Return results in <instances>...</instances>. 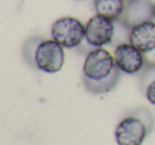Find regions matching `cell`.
Masks as SVG:
<instances>
[{
    "instance_id": "ba28073f",
    "label": "cell",
    "mask_w": 155,
    "mask_h": 145,
    "mask_svg": "<svg viewBox=\"0 0 155 145\" xmlns=\"http://www.w3.org/2000/svg\"><path fill=\"white\" fill-rule=\"evenodd\" d=\"M130 43L143 54L155 50V22H142L132 28Z\"/></svg>"
},
{
    "instance_id": "5bb4252c",
    "label": "cell",
    "mask_w": 155,
    "mask_h": 145,
    "mask_svg": "<svg viewBox=\"0 0 155 145\" xmlns=\"http://www.w3.org/2000/svg\"><path fill=\"white\" fill-rule=\"evenodd\" d=\"M125 1H127V0H125Z\"/></svg>"
},
{
    "instance_id": "3957f363",
    "label": "cell",
    "mask_w": 155,
    "mask_h": 145,
    "mask_svg": "<svg viewBox=\"0 0 155 145\" xmlns=\"http://www.w3.org/2000/svg\"><path fill=\"white\" fill-rule=\"evenodd\" d=\"M51 38L66 49L78 48L85 39V24L72 16H64L52 24Z\"/></svg>"
},
{
    "instance_id": "8fae6325",
    "label": "cell",
    "mask_w": 155,
    "mask_h": 145,
    "mask_svg": "<svg viewBox=\"0 0 155 145\" xmlns=\"http://www.w3.org/2000/svg\"><path fill=\"white\" fill-rule=\"evenodd\" d=\"M43 40L41 37H32V38L28 39V40L25 43L24 46V56L26 58V60L29 63V64L32 66V63H33V56H34V52L36 47L38 46V44Z\"/></svg>"
},
{
    "instance_id": "9c48e42d",
    "label": "cell",
    "mask_w": 155,
    "mask_h": 145,
    "mask_svg": "<svg viewBox=\"0 0 155 145\" xmlns=\"http://www.w3.org/2000/svg\"><path fill=\"white\" fill-rule=\"evenodd\" d=\"M125 0H94L97 14L115 20L122 16Z\"/></svg>"
},
{
    "instance_id": "4fadbf2b",
    "label": "cell",
    "mask_w": 155,
    "mask_h": 145,
    "mask_svg": "<svg viewBox=\"0 0 155 145\" xmlns=\"http://www.w3.org/2000/svg\"><path fill=\"white\" fill-rule=\"evenodd\" d=\"M144 95H146L147 100L149 101L150 104L155 106V79L152 81L146 88L143 89Z\"/></svg>"
},
{
    "instance_id": "7a4b0ae2",
    "label": "cell",
    "mask_w": 155,
    "mask_h": 145,
    "mask_svg": "<svg viewBox=\"0 0 155 145\" xmlns=\"http://www.w3.org/2000/svg\"><path fill=\"white\" fill-rule=\"evenodd\" d=\"M154 126V118L148 108L140 107L125 115L116 126L118 145H142Z\"/></svg>"
},
{
    "instance_id": "277c9868",
    "label": "cell",
    "mask_w": 155,
    "mask_h": 145,
    "mask_svg": "<svg viewBox=\"0 0 155 145\" xmlns=\"http://www.w3.org/2000/svg\"><path fill=\"white\" fill-rule=\"evenodd\" d=\"M65 63L64 47L53 39H43L36 47L32 67L45 73H56L62 70Z\"/></svg>"
},
{
    "instance_id": "30bf717a",
    "label": "cell",
    "mask_w": 155,
    "mask_h": 145,
    "mask_svg": "<svg viewBox=\"0 0 155 145\" xmlns=\"http://www.w3.org/2000/svg\"><path fill=\"white\" fill-rule=\"evenodd\" d=\"M132 27H130L122 18L114 20V34L110 46L116 48L117 46L122 45V44L130 43V37H131Z\"/></svg>"
},
{
    "instance_id": "5b68a950",
    "label": "cell",
    "mask_w": 155,
    "mask_h": 145,
    "mask_svg": "<svg viewBox=\"0 0 155 145\" xmlns=\"http://www.w3.org/2000/svg\"><path fill=\"white\" fill-rule=\"evenodd\" d=\"M114 34V20L99 14L91 18L85 24V40L93 48L110 45Z\"/></svg>"
},
{
    "instance_id": "8992f818",
    "label": "cell",
    "mask_w": 155,
    "mask_h": 145,
    "mask_svg": "<svg viewBox=\"0 0 155 145\" xmlns=\"http://www.w3.org/2000/svg\"><path fill=\"white\" fill-rule=\"evenodd\" d=\"M114 58L116 66L125 74H137L146 65L144 54L131 43L122 44L115 48Z\"/></svg>"
},
{
    "instance_id": "52a82bcc",
    "label": "cell",
    "mask_w": 155,
    "mask_h": 145,
    "mask_svg": "<svg viewBox=\"0 0 155 145\" xmlns=\"http://www.w3.org/2000/svg\"><path fill=\"white\" fill-rule=\"evenodd\" d=\"M121 18L132 28L153 20L155 18V3L151 0H127Z\"/></svg>"
},
{
    "instance_id": "6da1fadb",
    "label": "cell",
    "mask_w": 155,
    "mask_h": 145,
    "mask_svg": "<svg viewBox=\"0 0 155 145\" xmlns=\"http://www.w3.org/2000/svg\"><path fill=\"white\" fill-rule=\"evenodd\" d=\"M120 73L114 55L102 47L95 48L85 57L83 84L85 89L93 94L108 93L119 83Z\"/></svg>"
},
{
    "instance_id": "7c38bea8",
    "label": "cell",
    "mask_w": 155,
    "mask_h": 145,
    "mask_svg": "<svg viewBox=\"0 0 155 145\" xmlns=\"http://www.w3.org/2000/svg\"><path fill=\"white\" fill-rule=\"evenodd\" d=\"M155 79V65L146 64L141 71H140V85L142 90L149 85L152 81Z\"/></svg>"
}]
</instances>
